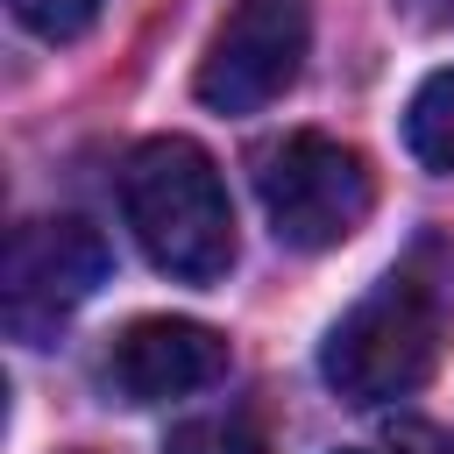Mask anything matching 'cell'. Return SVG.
<instances>
[{"label": "cell", "instance_id": "6", "mask_svg": "<svg viewBox=\"0 0 454 454\" xmlns=\"http://www.w3.org/2000/svg\"><path fill=\"white\" fill-rule=\"evenodd\" d=\"M220 376H227V340L199 319H135L114 333V348L99 362V383L121 404H170Z\"/></svg>", "mask_w": 454, "mask_h": 454}, {"label": "cell", "instance_id": "2", "mask_svg": "<svg viewBox=\"0 0 454 454\" xmlns=\"http://www.w3.org/2000/svg\"><path fill=\"white\" fill-rule=\"evenodd\" d=\"M440 362V298L419 277H383L369 298H355L326 348H319V376L348 397V404H390L411 397Z\"/></svg>", "mask_w": 454, "mask_h": 454}, {"label": "cell", "instance_id": "1", "mask_svg": "<svg viewBox=\"0 0 454 454\" xmlns=\"http://www.w3.org/2000/svg\"><path fill=\"white\" fill-rule=\"evenodd\" d=\"M121 220L177 284H220L234 270V206L220 163L184 135H149L121 163Z\"/></svg>", "mask_w": 454, "mask_h": 454}, {"label": "cell", "instance_id": "3", "mask_svg": "<svg viewBox=\"0 0 454 454\" xmlns=\"http://www.w3.org/2000/svg\"><path fill=\"white\" fill-rule=\"evenodd\" d=\"M255 199H262L284 248L319 255V248H340L369 220L376 177H369L362 149L305 128V135H284V142H270L255 156Z\"/></svg>", "mask_w": 454, "mask_h": 454}, {"label": "cell", "instance_id": "7", "mask_svg": "<svg viewBox=\"0 0 454 454\" xmlns=\"http://www.w3.org/2000/svg\"><path fill=\"white\" fill-rule=\"evenodd\" d=\"M404 149H411L426 170L454 177V71H433V78L411 92V106H404Z\"/></svg>", "mask_w": 454, "mask_h": 454}, {"label": "cell", "instance_id": "10", "mask_svg": "<svg viewBox=\"0 0 454 454\" xmlns=\"http://www.w3.org/2000/svg\"><path fill=\"white\" fill-rule=\"evenodd\" d=\"M397 14L419 28H454V0H397Z\"/></svg>", "mask_w": 454, "mask_h": 454}, {"label": "cell", "instance_id": "8", "mask_svg": "<svg viewBox=\"0 0 454 454\" xmlns=\"http://www.w3.org/2000/svg\"><path fill=\"white\" fill-rule=\"evenodd\" d=\"M163 454H277L270 440H262V426H248V419H184L170 440H163Z\"/></svg>", "mask_w": 454, "mask_h": 454}, {"label": "cell", "instance_id": "12", "mask_svg": "<svg viewBox=\"0 0 454 454\" xmlns=\"http://www.w3.org/2000/svg\"><path fill=\"white\" fill-rule=\"evenodd\" d=\"M340 454H369V447H340Z\"/></svg>", "mask_w": 454, "mask_h": 454}, {"label": "cell", "instance_id": "9", "mask_svg": "<svg viewBox=\"0 0 454 454\" xmlns=\"http://www.w3.org/2000/svg\"><path fill=\"white\" fill-rule=\"evenodd\" d=\"M7 7H14V21H21L28 35H43V43H71V35H85V28L99 21L106 0H7Z\"/></svg>", "mask_w": 454, "mask_h": 454}, {"label": "cell", "instance_id": "5", "mask_svg": "<svg viewBox=\"0 0 454 454\" xmlns=\"http://www.w3.org/2000/svg\"><path fill=\"white\" fill-rule=\"evenodd\" d=\"M305 0H234L199 57V99L213 114H262L270 99H284L305 71Z\"/></svg>", "mask_w": 454, "mask_h": 454}, {"label": "cell", "instance_id": "4", "mask_svg": "<svg viewBox=\"0 0 454 454\" xmlns=\"http://www.w3.org/2000/svg\"><path fill=\"white\" fill-rule=\"evenodd\" d=\"M106 234L78 213H43L7 234L0 255V319L14 340H50L99 284H106Z\"/></svg>", "mask_w": 454, "mask_h": 454}, {"label": "cell", "instance_id": "11", "mask_svg": "<svg viewBox=\"0 0 454 454\" xmlns=\"http://www.w3.org/2000/svg\"><path fill=\"white\" fill-rule=\"evenodd\" d=\"M411 454H447V447H440L433 433H411Z\"/></svg>", "mask_w": 454, "mask_h": 454}]
</instances>
